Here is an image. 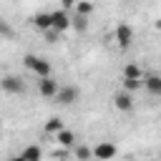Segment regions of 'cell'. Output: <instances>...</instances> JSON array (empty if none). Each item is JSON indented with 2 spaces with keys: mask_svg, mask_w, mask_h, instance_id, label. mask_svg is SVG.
Instances as JSON below:
<instances>
[{
  "mask_svg": "<svg viewBox=\"0 0 161 161\" xmlns=\"http://www.w3.org/2000/svg\"><path fill=\"white\" fill-rule=\"evenodd\" d=\"M78 5V0H60V8L63 10H70V8H75Z\"/></svg>",
  "mask_w": 161,
  "mask_h": 161,
  "instance_id": "cell-19",
  "label": "cell"
},
{
  "mask_svg": "<svg viewBox=\"0 0 161 161\" xmlns=\"http://www.w3.org/2000/svg\"><path fill=\"white\" fill-rule=\"evenodd\" d=\"M116 156H118V146L111 141H101L93 146V158H98V161H111Z\"/></svg>",
  "mask_w": 161,
  "mask_h": 161,
  "instance_id": "cell-2",
  "label": "cell"
},
{
  "mask_svg": "<svg viewBox=\"0 0 161 161\" xmlns=\"http://www.w3.org/2000/svg\"><path fill=\"white\" fill-rule=\"evenodd\" d=\"M23 65H25V68H30L38 78H50V63H48L45 58H38V55L28 53V55L23 58Z\"/></svg>",
  "mask_w": 161,
  "mask_h": 161,
  "instance_id": "cell-1",
  "label": "cell"
},
{
  "mask_svg": "<svg viewBox=\"0 0 161 161\" xmlns=\"http://www.w3.org/2000/svg\"><path fill=\"white\" fill-rule=\"evenodd\" d=\"M38 91L43 98H55L58 91H60V83L50 75V78H38Z\"/></svg>",
  "mask_w": 161,
  "mask_h": 161,
  "instance_id": "cell-5",
  "label": "cell"
},
{
  "mask_svg": "<svg viewBox=\"0 0 161 161\" xmlns=\"http://www.w3.org/2000/svg\"><path fill=\"white\" fill-rule=\"evenodd\" d=\"M10 161H25V158H23V156H15V158H10Z\"/></svg>",
  "mask_w": 161,
  "mask_h": 161,
  "instance_id": "cell-20",
  "label": "cell"
},
{
  "mask_svg": "<svg viewBox=\"0 0 161 161\" xmlns=\"http://www.w3.org/2000/svg\"><path fill=\"white\" fill-rule=\"evenodd\" d=\"M33 25H35L38 30L48 33V30H53V15H50V13H38V15L33 18Z\"/></svg>",
  "mask_w": 161,
  "mask_h": 161,
  "instance_id": "cell-9",
  "label": "cell"
},
{
  "mask_svg": "<svg viewBox=\"0 0 161 161\" xmlns=\"http://www.w3.org/2000/svg\"><path fill=\"white\" fill-rule=\"evenodd\" d=\"M20 156H23L25 161H40V158H43V148H40L38 143H28V146L20 151Z\"/></svg>",
  "mask_w": 161,
  "mask_h": 161,
  "instance_id": "cell-10",
  "label": "cell"
},
{
  "mask_svg": "<svg viewBox=\"0 0 161 161\" xmlns=\"http://www.w3.org/2000/svg\"><path fill=\"white\" fill-rule=\"evenodd\" d=\"M73 148H75V156H78L80 161H91V158H93V148H88V146H83V143H80V146H73Z\"/></svg>",
  "mask_w": 161,
  "mask_h": 161,
  "instance_id": "cell-17",
  "label": "cell"
},
{
  "mask_svg": "<svg viewBox=\"0 0 161 161\" xmlns=\"http://www.w3.org/2000/svg\"><path fill=\"white\" fill-rule=\"evenodd\" d=\"M121 80H123V91H128V93L143 88V78H121Z\"/></svg>",
  "mask_w": 161,
  "mask_h": 161,
  "instance_id": "cell-15",
  "label": "cell"
},
{
  "mask_svg": "<svg viewBox=\"0 0 161 161\" xmlns=\"http://www.w3.org/2000/svg\"><path fill=\"white\" fill-rule=\"evenodd\" d=\"M78 98H80V91H78L75 86H60V91H58V96H55V103H60V106H73Z\"/></svg>",
  "mask_w": 161,
  "mask_h": 161,
  "instance_id": "cell-3",
  "label": "cell"
},
{
  "mask_svg": "<svg viewBox=\"0 0 161 161\" xmlns=\"http://www.w3.org/2000/svg\"><path fill=\"white\" fill-rule=\"evenodd\" d=\"M121 78H146V75H143L141 65H136V63H128V65H123V70H121Z\"/></svg>",
  "mask_w": 161,
  "mask_h": 161,
  "instance_id": "cell-12",
  "label": "cell"
},
{
  "mask_svg": "<svg viewBox=\"0 0 161 161\" xmlns=\"http://www.w3.org/2000/svg\"><path fill=\"white\" fill-rule=\"evenodd\" d=\"M143 88L151 96H161V75H146L143 78Z\"/></svg>",
  "mask_w": 161,
  "mask_h": 161,
  "instance_id": "cell-11",
  "label": "cell"
},
{
  "mask_svg": "<svg viewBox=\"0 0 161 161\" xmlns=\"http://www.w3.org/2000/svg\"><path fill=\"white\" fill-rule=\"evenodd\" d=\"M63 128H65V126H63V121H60V118H55V116H53V118H48V121H45V126H43V131H45V133H60Z\"/></svg>",
  "mask_w": 161,
  "mask_h": 161,
  "instance_id": "cell-14",
  "label": "cell"
},
{
  "mask_svg": "<svg viewBox=\"0 0 161 161\" xmlns=\"http://www.w3.org/2000/svg\"><path fill=\"white\" fill-rule=\"evenodd\" d=\"M158 98H161V96H158Z\"/></svg>",
  "mask_w": 161,
  "mask_h": 161,
  "instance_id": "cell-22",
  "label": "cell"
},
{
  "mask_svg": "<svg viewBox=\"0 0 161 161\" xmlns=\"http://www.w3.org/2000/svg\"><path fill=\"white\" fill-rule=\"evenodd\" d=\"M73 28H75L78 33H83V30L88 28V18H83V15H78V13H75V15H73Z\"/></svg>",
  "mask_w": 161,
  "mask_h": 161,
  "instance_id": "cell-18",
  "label": "cell"
},
{
  "mask_svg": "<svg viewBox=\"0 0 161 161\" xmlns=\"http://www.w3.org/2000/svg\"><path fill=\"white\" fill-rule=\"evenodd\" d=\"M75 13H78V15H83V18H88V15L93 13V3H91V0H78Z\"/></svg>",
  "mask_w": 161,
  "mask_h": 161,
  "instance_id": "cell-16",
  "label": "cell"
},
{
  "mask_svg": "<svg viewBox=\"0 0 161 161\" xmlns=\"http://www.w3.org/2000/svg\"><path fill=\"white\" fill-rule=\"evenodd\" d=\"M3 91L10 93V96H20V93L25 91V83H23L20 78H15V75H5V78H3Z\"/></svg>",
  "mask_w": 161,
  "mask_h": 161,
  "instance_id": "cell-7",
  "label": "cell"
},
{
  "mask_svg": "<svg viewBox=\"0 0 161 161\" xmlns=\"http://www.w3.org/2000/svg\"><path fill=\"white\" fill-rule=\"evenodd\" d=\"M55 141H58L60 146H68V148H70V146H75V133L68 131V128H63L60 133H55Z\"/></svg>",
  "mask_w": 161,
  "mask_h": 161,
  "instance_id": "cell-13",
  "label": "cell"
},
{
  "mask_svg": "<svg viewBox=\"0 0 161 161\" xmlns=\"http://www.w3.org/2000/svg\"><path fill=\"white\" fill-rule=\"evenodd\" d=\"M156 28H158V30H161V20H156Z\"/></svg>",
  "mask_w": 161,
  "mask_h": 161,
  "instance_id": "cell-21",
  "label": "cell"
},
{
  "mask_svg": "<svg viewBox=\"0 0 161 161\" xmlns=\"http://www.w3.org/2000/svg\"><path fill=\"white\" fill-rule=\"evenodd\" d=\"M53 15V30L55 33H65L68 28H73V18L68 15V10H55V13H50Z\"/></svg>",
  "mask_w": 161,
  "mask_h": 161,
  "instance_id": "cell-4",
  "label": "cell"
},
{
  "mask_svg": "<svg viewBox=\"0 0 161 161\" xmlns=\"http://www.w3.org/2000/svg\"><path fill=\"white\" fill-rule=\"evenodd\" d=\"M116 43H118V48H128L133 43V28L128 23H118V28H116Z\"/></svg>",
  "mask_w": 161,
  "mask_h": 161,
  "instance_id": "cell-6",
  "label": "cell"
},
{
  "mask_svg": "<svg viewBox=\"0 0 161 161\" xmlns=\"http://www.w3.org/2000/svg\"><path fill=\"white\" fill-rule=\"evenodd\" d=\"M113 106H116L118 111H131V108H133V93L118 91V93L113 96Z\"/></svg>",
  "mask_w": 161,
  "mask_h": 161,
  "instance_id": "cell-8",
  "label": "cell"
}]
</instances>
